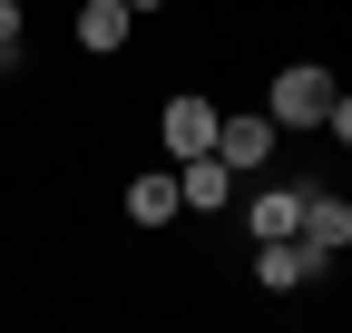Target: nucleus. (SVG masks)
<instances>
[{
  "label": "nucleus",
  "mask_w": 352,
  "mask_h": 333,
  "mask_svg": "<svg viewBox=\"0 0 352 333\" xmlns=\"http://www.w3.org/2000/svg\"><path fill=\"white\" fill-rule=\"evenodd\" d=\"M20 69V0H0V78Z\"/></svg>",
  "instance_id": "nucleus-10"
},
{
  "label": "nucleus",
  "mask_w": 352,
  "mask_h": 333,
  "mask_svg": "<svg viewBox=\"0 0 352 333\" xmlns=\"http://www.w3.org/2000/svg\"><path fill=\"white\" fill-rule=\"evenodd\" d=\"M303 196H314V186H294V177L264 186V196L245 206V226H254V235H294V226H303Z\"/></svg>",
  "instance_id": "nucleus-7"
},
{
  "label": "nucleus",
  "mask_w": 352,
  "mask_h": 333,
  "mask_svg": "<svg viewBox=\"0 0 352 333\" xmlns=\"http://www.w3.org/2000/svg\"><path fill=\"white\" fill-rule=\"evenodd\" d=\"M127 10H138V20H147V10H166V0H127Z\"/></svg>",
  "instance_id": "nucleus-12"
},
{
  "label": "nucleus",
  "mask_w": 352,
  "mask_h": 333,
  "mask_svg": "<svg viewBox=\"0 0 352 333\" xmlns=\"http://www.w3.org/2000/svg\"><path fill=\"white\" fill-rule=\"evenodd\" d=\"M303 245H314V255L333 265L342 255V245H352V196H333V186H314V196H303V226H294Z\"/></svg>",
  "instance_id": "nucleus-4"
},
{
  "label": "nucleus",
  "mask_w": 352,
  "mask_h": 333,
  "mask_svg": "<svg viewBox=\"0 0 352 333\" xmlns=\"http://www.w3.org/2000/svg\"><path fill=\"white\" fill-rule=\"evenodd\" d=\"M215 118H226V108H206V98H166V118H157L166 157H206L215 147Z\"/></svg>",
  "instance_id": "nucleus-5"
},
{
  "label": "nucleus",
  "mask_w": 352,
  "mask_h": 333,
  "mask_svg": "<svg viewBox=\"0 0 352 333\" xmlns=\"http://www.w3.org/2000/svg\"><path fill=\"white\" fill-rule=\"evenodd\" d=\"M176 206H186V186H176V166H166V177H138V186H127V216H138V226H166Z\"/></svg>",
  "instance_id": "nucleus-9"
},
{
  "label": "nucleus",
  "mask_w": 352,
  "mask_h": 333,
  "mask_svg": "<svg viewBox=\"0 0 352 333\" xmlns=\"http://www.w3.org/2000/svg\"><path fill=\"white\" fill-rule=\"evenodd\" d=\"M274 138H284V118H274V108H245V118H215V157H226L235 177H245V166H264V157H274Z\"/></svg>",
  "instance_id": "nucleus-3"
},
{
  "label": "nucleus",
  "mask_w": 352,
  "mask_h": 333,
  "mask_svg": "<svg viewBox=\"0 0 352 333\" xmlns=\"http://www.w3.org/2000/svg\"><path fill=\"white\" fill-rule=\"evenodd\" d=\"M333 69L323 59H294V69H274V89H264V108H274L284 118V128H323V118H333Z\"/></svg>",
  "instance_id": "nucleus-1"
},
{
  "label": "nucleus",
  "mask_w": 352,
  "mask_h": 333,
  "mask_svg": "<svg viewBox=\"0 0 352 333\" xmlns=\"http://www.w3.org/2000/svg\"><path fill=\"white\" fill-rule=\"evenodd\" d=\"M323 128H333V138L352 147V98H333V118H323Z\"/></svg>",
  "instance_id": "nucleus-11"
},
{
  "label": "nucleus",
  "mask_w": 352,
  "mask_h": 333,
  "mask_svg": "<svg viewBox=\"0 0 352 333\" xmlns=\"http://www.w3.org/2000/svg\"><path fill=\"white\" fill-rule=\"evenodd\" d=\"M176 186H186V206H206V216H215V206L235 196V166L215 157V147H206V157H176Z\"/></svg>",
  "instance_id": "nucleus-6"
},
{
  "label": "nucleus",
  "mask_w": 352,
  "mask_h": 333,
  "mask_svg": "<svg viewBox=\"0 0 352 333\" xmlns=\"http://www.w3.org/2000/svg\"><path fill=\"white\" fill-rule=\"evenodd\" d=\"M314 275H323V255L303 235H254V284L264 294H294V284H314Z\"/></svg>",
  "instance_id": "nucleus-2"
},
{
  "label": "nucleus",
  "mask_w": 352,
  "mask_h": 333,
  "mask_svg": "<svg viewBox=\"0 0 352 333\" xmlns=\"http://www.w3.org/2000/svg\"><path fill=\"white\" fill-rule=\"evenodd\" d=\"M127 20H138V10H127V0H88V10H78V50H118V39H127Z\"/></svg>",
  "instance_id": "nucleus-8"
}]
</instances>
